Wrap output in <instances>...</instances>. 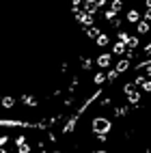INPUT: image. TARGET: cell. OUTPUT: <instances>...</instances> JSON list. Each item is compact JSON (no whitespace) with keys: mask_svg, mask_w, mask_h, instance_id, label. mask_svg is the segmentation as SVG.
Masks as SVG:
<instances>
[{"mask_svg":"<svg viewBox=\"0 0 151 153\" xmlns=\"http://www.w3.org/2000/svg\"><path fill=\"white\" fill-rule=\"evenodd\" d=\"M82 69H91V58H82Z\"/></svg>","mask_w":151,"mask_h":153,"instance_id":"ac0fdd59","label":"cell"},{"mask_svg":"<svg viewBox=\"0 0 151 153\" xmlns=\"http://www.w3.org/2000/svg\"><path fill=\"white\" fill-rule=\"evenodd\" d=\"M19 145H26V136H24V134L15 136V147H19Z\"/></svg>","mask_w":151,"mask_h":153,"instance_id":"9a60e30c","label":"cell"},{"mask_svg":"<svg viewBox=\"0 0 151 153\" xmlns=\"http://www.w3.org/2000/svg\"><path fill=\"white\" fill-rule=\"evenodd\" d=\"M149 33V22L147 19H140L138 22V35H147Z\"/></svg>","mask_w":151,"mask_h":153,"instance_id":"ba28073f","label":"cell"},{"mask_svg":"<svg viewBox=\"0 0 151 153\" xmlns=\"http://www.w3.org/2000/svg\"><path fill=\"white\" fill-rule=\"evenodd\" d=\"M112 52L121 56V54H125V52H127V48H125V43H123V41H117V43L112 45Z\"/></svg>","mask_w":151,"mask_h":153,"instance_id":"52a82bcc","label":"cell"},{"mask_svg":"<svg viewBox=\"0 0 151 153\" xmlns=\"http://www.w3.org/2000/svg\"><path fill=\"white\" fill-rule=\"evenodd\" d=\"M115 69H117V74H123V71H127V69H129V58L119 60V63L115 65Z\"/></svg>","mask_w":151,"mask_h":153,"instance_id":"277c9868","label":"cell"},{"mask_svg":"<svg viewBox=\"0 0 151 153\" xmlns=\"http://www.w3.org/2000/svg\"><path fill=\"white\" fill-rule=\"evenodd\" d=\"M52 153H60V151H52Z\"/></svg>","mask_w":151,"mask_h":153,"instance_id":"7402d4cb","label":"cell"},{"mask_svg":"<svg viewBox=\"0 0 151 153\" xmlns=\"http://www.w3.org/2000/svg\"><path fill=\"white\" fill-rule=\"evenodd\" d=\"M7 142H9V136H2V134H0V147H4Z\"/></svg>","mask_w":151,"mask_h":153,"instance_id":"d6986e66","label":"cell"},{"mask_svg":"<svg viewBox=\"0 0 151 153\" xmlns=\"http://www.w3.org/2000/svg\"><path fill=\"white\" fill-rule=\"evenodd\" d=\"M117 37H119V41H123V43H125L127 39H129V35L125 33V30H121V33H117Z\"/></svg>","mask_w":151,"mask_h":153,"instance_id":"2e32d148","label":"cell"},{"mask_svg":"<svg viewBox=\"0 0 151 153\" xmlns=\"http://www.w3.org/2000/svg\"><path fill=\"white\" fill-rule=\"evenodd\" d=\"M30 151H33V147H30V145H19V147H17V153H30Z\"/></svg>","mask_w":151,"mask_h":153,"instance_id":"5bb4252c","label":"cell"},{"mask_svg":"<svg viewBox=\"0 0 151 153\" xmlns=\"http://www.w3.org/2000/svg\"><path fill=\"white\" fill-rule=\"evenodd\" d=\"M145 19H147V22H151V9H147V11H145Z\"/></svg>","mask_w":151,"mask_h":153,"instance_id":"ffe728a7","label":"cell"},{"mask_svg":"<svg viewBox=\"0 0 151 153\" xmlns=\"http://www.w3.org/2000/svg\"><path fill=\"white\" fill-rule=\"evenodd\" d=\"M95 43H97V45H104V48H106V45H108V35H106V33H102V35H99V37L95 39Z\"/></svg>","mask_w":151,"mask_h":153,"instance_id":"30bf717a","label":"cell"},{"mask_svg":"<svg viewBox=\"0 0 151 153\" xmlns=\"http://www.w3.org/2000/svg\"><path fill=\"white\" fill-rule=\"evenodd\" d=\"M99 35H102V33H99L97 28H89V30H86V37H89V39H97Z\"/></svg>","mask_w":151,"mask_h":153,"instance_id":"4fadbf2b","label":"cell"},{"mask_svg":"<svg viewBox=\"0 0 151 153\" xmlns=\"http://www.w3.org/2000/svg\"><path fill=\"white\" fill-rule=\"evenodd\" d=\"M0 153H7V149H4V147H0Z\"/></svg>","mask_w":151,"mask_h":153,"instance_id":"44dd1931","label":"cell"},{"mask_svg":"<svg viewBox=\"0 0 151 153\" xmlns=\"http://www.w3.org/2000/svg\"><path fill=\"white\" fill-rule=\"evenodd\" d=\"M127 22H132V24H138V22H140V13L132 9V11L127 13Z\"/></svg>","mask_w":151,"mask_h":153,"instance_id":"9c48e42d","label":"cell"},{"mask_svg":"<svg viewBox=\"0 0 151 153\" xmlns=\"http://www.w3.org/2000/svg\"><path fill=\"white\" fill-rule=\"evenodd\" d=\"M0 106H2V108H7V110H9V108H13V106H15V99H13L11 95H4L2 99H0Z\"/></svg>","mask_w":151,"mask_h":153,"instance_id":"5b68a950","label":"cell"},{"mask_svg":"<svg viewBox=\"0 0 151 153\" xmlns=\"http://www.w3.org/2000/svg\"><path fill=\"white\" fill-rule=\"evenodd\" d=\"M22 101H24L26 106H37V99H35L33 95H24V97H22Z\"/></svg>","mask_w":151,"mask_h":153,"instance_id":"8fae6325","label":"cell"},{"mask_svg":"<svg viewBox=\"0 0 151 153\" xmlns=\"http://www.w3.org/2000/svg\"><path fill=\"white\" fill-rule=\"evenodd\" d=\"M110 127H112L110 119H106V117H95V119H93V131H95L97 140L106 142V134L110 131Z\"/></svg>","mask_w":151,"mask_h":153,"instance_id":"6da1fadb","label":"cell"},{"mask_svg":"<svg viewBox=\"0 0 151 153\" xmlns=\"http://www.w3.org/2000/svg\"><path fill=\"white\" fill-rule=\"evenodd\" d=\"M140 88H143V91H147V93H149V91H151V80H145V82L140 84Z\"/></svg>","mask_w":151,"mask_h":153,"instance_id":"e0dca14e","label":"cell"},{"mask_svg":"<svg viewBox=\"0 0 151 153\" xmlns=\"http://www.w3.org/2000/svg\"><path fill=\"white\" fill-rule=\"evenodd\" d=\"M125 95H127V101H129L132 106H136L138 101H140V93H138V88H132V91H129V93H125Z\"/></svg>","mask_w":151,"mask_h":153,"instance_id":"3957f363","label":"cell"},{"mask_svg":"<svg viewBox=\"0 0 151 153\" xmlns=\"http://www.w3.org/2000/svg\"><path fill=\"white\" fill-rule=\"evenodd\" d=\"M93 82H95V84H102V82H106V74H104V71H99V74H95Z\"/></svg>","mask_w":151,"mask_h":153,"instance_id":"7c38bea8","label":"cell"},{"mask_svg":"<svg viewBox=\"0 0 151 153\" xmlns=\"http://www.w3.org/2000/svg\"><path fill=\"white\" fill-rule=\"evenodd\" d=\"M76 123H78V114H76V117H71V119H69L67 123H65V127H63V134H71V131L76 129Z\"/></svg>","mask_w":151,"mask_h":153,"instance_id":"7a4b0ae2","label":"cell"},{"mask_svg":"<svg viewBox=\"0 0 151 153\" xmlns=\"http://www.w3.org/2000/svg\"><path fill=\"white\" fill-rule=\"evenodd\" d=\"M110 60H112V56H110V54H99V56H97V65H99V67H108Z\"/></svg>","mask_w":151,"mask_h":153,"instance_id":"8992f818","label":"cell"}]
</instances>
